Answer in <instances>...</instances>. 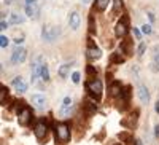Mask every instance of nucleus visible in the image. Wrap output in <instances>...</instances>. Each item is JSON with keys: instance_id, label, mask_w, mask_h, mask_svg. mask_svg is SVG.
I'll return each instance as SVG.
<instances>
[{"instance_id": "nucleus-1", "label": "nucleus", "mask_w": 159, "mask_h": 145, "mask_svg": "<svg viewBox=\"0 0 159 145\" xmlns=\"http://www.w3.org/2000/svg\"><path fill=\"white\" fill-rule=\"evenodd\" d=\"M59 35H61V29L56 27V26H45L42 30V38L48 43H52Z\"/></svg>"}, {"instance_id": "nucleus-2", "label": "nucleus", "mask_w": 159, "mask_h": 145, "mask_svg": "<svg viewBox=\"0 0 159 145\" xmlns=\"http://www.w3.org/2000/svg\"><path fill=\"white\" fill-rule=\"evenodd\" d=\"M56 139L61 143H67L70 140V128H69V124L61 123V124L56 126Z\"/></svg>"}, {"instance_id": "nucleus-3", "label": "nucleus", "mask_w": 159, "mask_h": 145, "mask_svg": "<svg viewBox=\"0 0 159 145\" xmlns=\"http://www.w3.org/2000/svg\"><path fill=\"white\" fill-rule=\"evenodd\" d=\"M86 89L89 91V94L94 99H100V96H102V82L97 80V78H94V80L86 83Z\"/></svg>"}, {"instance_id": "nucleus-4", "label": "nucleus", "mask_w": 159, "mask_h": 145, "mask_svg": "<svg viewBox=\"0 0 159 145\" xmlns=\"http://www.w3.org/2000/svg\"><path fill=\"white\" fill-rule=\"evenodd\" d=\"M25 56H27L25 48H22V46L15 48V51H13V54H11V62L13 64H22L25 61Z\"/></svg>"}, {"instance_id": "nucleus-5", "label": "nucleus", "mask_w": 159, "mask_h": 145, "mask_svg": "<svg viewBox=\"0 0 159 145\" xmlns=\"http://www.w3.org/2000/svg\"><path fill=\"white\" fill-rule=\"evenodd\" d=\"M30 102H32L34 107L38 109V110H43V109L48 107V101H46V97L42 96V94H34V96L30 97Z\"/></svg>"}, {"instance_id": "nucleus-6", "label": "nucleus", "mask_w": 159, "mask_h": 145, "mask_svg": "<svg viewBox=\"0 0 159 145\" xmlns=\"http://www.w3.org/2000/svg\"><path fill=\"white\" fill-rule=\"evenodd\" d=\"M86 56H88V59H91V61H96V59H99L100 56H102V51H100V48H97L94 43H89V46H88V49H86Z\"/></svg>"}, {"instance_id": "nucleus-7", "label": "nucleus", "mask_w": 159, "mask_h": 145, "mask_svg": "<svg viewBox=\"0 0 159 145\" xmlns=\"http://www.w3.org/2000/svg\"><path fill=\"white\" fill-rule=\"evenodd\" d=\"M30 118H32V113H30V109H29V107H22V110L18 113V121H19V124H22V126L29 124Z\"/></svg>"}, {"instance_id": "nucleus-8", "label": "nucleus", "mask_w": 159, "mask_h": 145, "mask_svg": "<svg viewBox=\"0 0 159 145\" xmlns=\"http://www.w3.org/2000/svg\"><path fill=\"white\" fill-rule=\"evenodd\" d=\"M11 86L13 89H16L19 94H24L25 91H27V83H25L21 77H16V78H13V82H11Z\"/></svg>"}, {"instance_id": "nucleus-9", "label": "nucleus", "mask_w": 159, "mask_h": 145, "mask_svg": "<svg viewBox=\"0 0 159 145\" xmlns=\"http://www.w3.org/2000/svg\"><path fill=\"white\" fill-rule=\"evenodd\" d=\"M115 34H116V37H119V38L126 37V34H127V19H126V18L118 21L116 27H115Z\"/></svg>"}, {"instance_id": "nucleus-10", "label": "nucleus", "mask_w": 159, "mask_h": 145, "mask_svg": "<svg viewBox=\"0 0 159 145\" xmlns=\"http://www.w3.org/2000/svg\"><path fill=\"white\" fill-rule=\"evenodd\" d=\"M34 133H35V137H37V139H45V136H46V133H48V128H46V124H45L43 121H40V123L35 124Z\"/></svg>"}, {"instance_id": "nucleus-11", "label": "nucleus", "mask_w": 159, "mask_h": 145, "mask_svg": "<svg viewBox=\"0 0 159 145\" xmlns=\"http://www.w3.org/2000/svg\"><path fill=\"white\" fill-rule=\"evenodd\" d=\"M137 94H139V99H140L143 104H148V101H150V91L147 89V86L140 85L139 89H137Z\"/></svg>"}, {"instance_id": "nucleus-12", "label": "nucleus", "mask_w": 159, "mask_h": 145, "mask_svg": "<svg viewBox=\"0 0 159 145\" xmlns=\"http://www.w3.org/2000/svg\"><path fill=\"white\" fill-rule=\"evenodd\" d=\"M69 24H70V27L73 29V30H76L78 27H80V15L76 11H73L72 15H70V18H69Z\"/></svg>"}, {"instance_id": "nucleus-13", "label": "nucleus", "mask_w": 159, "mask_h": 145, "mask_svg": "<svg viewBox=\"0 0 159 145\" xmlns=\"http://www.w3.org/2000/svg\"><path fill=\"white\" fill-rule=\"evenodd\" d=\"M25 13L29 18H38V7L37 5H25Z\"/></svg>"}, {"instance_id": "nucleus-14", "label": "nucleus", "mask_w": 159, "mask_h": 145, "mask_svg": "<svg viewBox=\"0 0 159 145\" xmlns=\"http://www.w3.org/2000/svg\"><path fill=\"white\" fill-rule=\"evenodd\" d=\"M121 83L119 82H113L111 86H110V94L111 96H118V94H121Z\"/></svg>"}, {"instance_id": "nucleus-15", "label": "nucleus", "mask_w": 159, "mask_h": 145, "mask_svg": "<svg viewBox=\"0 0 159 145\" xmlns=\"http://www.w3.org/2000/svg\"><path fill=\"white\" fill-rule=\"evenodd\" d=\"M40 78H42L43 82L49 80V69H48L46 64H42V69H40Z\"/></svg>"}, {"instance_id": "nucleus-16", "label": "nucleus", "mask_w": 159, "mask_h": 145, "mask_svg": "<svg viewBox=\"0 0 159 145\" xmlns=\"http://www.w3.org/2000/svg\"><path fill=\"white\" fill-rule=\"evenodd\" d=\"M110 62L111 64H123L124 58L121 56V51H119V53H113V54L110 56Z\"/></svg>"}, {"instance_id": "nucleus-17", "label": "nucleus", "mask_w": 159, "mask_h": 145, "mask_svg": "<svg viewBox=\"0 0 159 145\" xmlns=\"http://www.w3.org/2000/svg\"><path fill=\"white\" fill-rule=\"evenodd\" d=\"M70 65L72 64H62L61 65V67H59V77H62V78H65V77H67V73H69V70H70Z\"/></svg>"}, {"instance_id": "nucleus-18", "label": "nucleus", "mask_w": 159, "mask_h": 145, "mask_svg": "<svg viewBox=\"0 0 159 145\" xmlns=\"http://www.w3.org/2000/svg\"><path fill=\"white\" fill-rule=\"evenodd\" d=\"M11 22H13V24H22V22H24V16L13 13V15H11Z\"/></svg>"}, {"instance_id": "nucleus-19", "label": "nucleus", "mask_w": 159, "mask_h": 145, "mask_svg": "<svg viewBox=\"0 0 159 145\" xmlns=\"http://www.w3.org/2000/svg\"><path fill=\"white\" fill-rule=\"evenodd\" d=\"M7 97H8V91H7V88H5V86H2V91H0V102H2V105L5 104Z\"/></svg>"}, {"instance_id": "nucleus-20", "label": "nucleus", "mask_w": 159, "mask_h": 145, "mask_svg": "<svg viewBox=\"0 0 159 145\" xmlns=\"http://www.w3.org/2000/svg\"><path fill=\"white\" fill-rule=\"evenodd\" d=\"M108 2H110V0H97V8L99 10H105L108 7Z\"/></svg>"}, {"instance_id": "nucleus-21", "label": "nucleus", "mask_w": 159, "mask_h": 145, "mask_svg": "<svg viewBox=\"0 0 159 145\" xmlns=\"http://www.w3.org/2000/svg\"><path fill=\"white\" fill-rule=\"evenodd\" d=\"M62 107H64V109L72 107V99H70V97H64V101H62Z\"/></svg>"}, {"instance_id": "nucleus-22", "label": "nucleus", "mask_w": 159, "mask_h": 145, "mask_svg": "<svg viewBox=\"0 0 159 145\" xmlns=\"http://www.w3.org/2000/svg\"><path fill=\"white\" fill-rule=\"evenodd\" d=\"M89 32L91 34H94L96 32V27H94V18L89 16Z\"/></svg>"}, {"instance_id": "nucleus-23", "label": "nucleus", "mask_w": 159, "mask_h": 145, "mask_svg": "<svg viewBox=\"0 0 159 145\" xmlns=\"http://www.w3.org/2000/svg\"><path fill=\"white\" fill-rule=\"evenodd\" d=\"M142 32L143 34H151V24H143L142 26Z\"/></svg>"}, {"instance_id": "nucleus-24", "label": "nucleus", "mask_w": 159, "mask_h": 145, "mask_svg": "<svg viewBox=\"0 0 159 145\" xmlns=\"http://www.w3.org/2000/svg\"><path fill=\"white\" fill-rule=\"evenodd\" d=\"M0 46H2V48H7V46H8V38H7L5 35L0 37Z\"/></svg>"}, {"instance_id": "nucleus-25", "label": "nucleus", "mask_w": 159, "mask_h": 145, "mask_svg": "<svg viewBox=\"0 0 159 145\" xmlns=\"http://www.w3.org/2000/svg\"><path fill=\"white\" fill-rule=\"evenodd\" d=\"M80 77H81V75H80V72H73V73H72L73 83H80Z\"/></svg>"}, {"instance_id": "nucleus-26", "label": "nucleus", "mask_w": 159, "mask_h": 145, "mask_svg": "<svg viewBox=\"0 0 159 145\" xmlns=\"http://www.w3.org/2000/svg\"><path fill=\"white\" fill-rule=\"evenodd\" d=\"M121 7H123V2H121V0H115V7H113V10H115V11H118Z\"/></svg>"}, {"instance_id": "nucleus-27", "label": "nucleus", "mask_w": 159, "mask_h": 145, "mask_svg": "<svg viewBox=\"0 0 159 145\" xmlns=\"http://www.w3.org/2000/svg\"><path fill=\"white\" fill-rule=\"evenodd\" d=\"M145 49H147V45H145V43H140V46H139V54H140V56L145 53Z\"/></svg>"}, {"instance_id": "nucleus-28", "label": "nucleus", "mask_w": 159, "mask_h": 145, "mask_svg": "<svg viewBox=\"0 0 159 145\" xmlns=\"http://www.w3.org/2000/svg\"><path fill=\"white\" fill-rule=\"evenodd\" d=\"M0 24H2V26H0V27H2V30H5V29L8 27V22H7L5 19H2V22H0Z\"/></svg>"}, {"instance_id": "nucleus-29", "label": "nucleus", "mask_w": 159, "mask_h": 145, "mask_svg": "<svg viewBox=\"0 0 159 145\" xmlns=\"http://www.w3.org/2000/svg\"><path fill=\"white\" fill-rule=\"evenodd\" d=\"M134 35H135V38H142V34H140V30H137V29H134Z\"/></svg>"}, {"instance_id": "nucleus-30", "label": "nucleus", "mask_w": 159, "mask_h": 145, "mask_svg": "<svg viewBox=\"0 0 159 145\" xmlns=\"http://www.w3.org/2000/svg\"><path fill=\"white\" fill-rule=\"evenodd\" d=\"M22 40H24V35H19V37H16V38H15V42H16V43H21Z\"/></svg>"}, {"instance_id": "nucleus-31", "label": "nucleus", "mask_w": 159, "mask_h": 145, "mask_svg": "<svg viewBox=\"0 0 159 145\" xmlns=\"http://www.w3.org/2000/svg\"><path fill=\"white\" fill-rule=\"evenodd\" d=\"M154 136H156V137H159V124L154 128Z\"/></svg>"}, {"instance_id": "nucleus-32", "label": "nucleus", "mask_w": 159, "mask_h": 145, "mask_svg": "<svg viewBox=\"0 0 159 145\" xmlns=\"http://www.w3.org/2000/svg\"><path fill=\"white\" fill-rule=\"evenodd\" d=\"M25 5H35V0H25Z\"/></svg>"}, {"instance_id": "nucleus-33", "label": "nucleus", "mask_w": 159, "mask_h": 145, "mask_svg": "<svg viewBox=\"0 0 159 145\" xmlns=\"http://www.w3.org/2000/svg\"><path fill=\"white\" fill-rule=\"evenodd\" d=\"M154 110H156V113H159V101H157L156 105H154Z\"/></svg>"}, {"instance_id": "nucleus-34", "label": "nucleus", "mask_w": 159, "mask_h": 145, "mask_svg": "<svg viewBox=\"0 0 159 145\" xmlns=\"http://www.w3.org/2000/svg\"><path fill=\"white\" fill-rule=\"evenodd\" d=\"M88 73H96V70L92 69V67H88Z\"/></svg>"}, {"instance_id": "nucleus-35", "label": "nucleus", "mask_w": 159, "mask_h": 145, "mask_svg": "<svg viewBox=\"0 0 159 145\" xmlns=\"http://www.w3.org/2000/svg\"><path fill=\"white\" fill-rule=\"evenodd\" d=\"M154 54H159V45L154 46Z\"/></svg>"}, {"instance_id": "nucleus-36", "label": "nucleus", "mask_w": 159, "mask_h": 145, "mask_svg": "<svg viewBox=\"0 0 159 145\" xmlns=\"http://www.w3.org/2000/svg\"><path fill=\"white\" fill-rule=\"evenodd\" d=\"M135 145H142V142L140 140H135Z\"/></svg>"}, {"instance_id": "nucleus-37", "label": "nucleus", "mask_w": 159, "mask_h": 145, "mask_svg": "<svg viewBox=\"0 0 159 145\" xmlns=\"http://www.w3.org/2000/svg\"><path fill=\"white\" fill-rule=\"evenodd\" d=\"M89 2H91V0H83V3H86V5H88Z\"/></svg>"}]
</instances>
